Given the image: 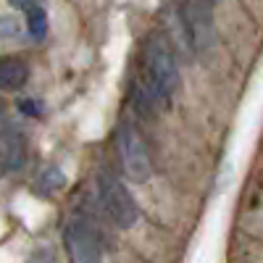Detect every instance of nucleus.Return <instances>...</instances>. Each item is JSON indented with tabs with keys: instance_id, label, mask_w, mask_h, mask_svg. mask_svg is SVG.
<instances>
[{
	"instance_id": "obj_1",
	"label": "nucleus",
	"mask_w": 263,
	"mask_h": 263,
	"mask_svg": "<svg viewBox=\"0 0 263 263\" xmlns=\"http://www.w3.org/2000/svg\"><path fill=\"white\" fill-rule=\"evenodd\" d=\"M145 79L156 90L163 105L171 103L179 90V63L171 50V42L163 34H153L145 48Z\"/></svg>"
},
{
	"instance_id": "obj_2",
	"label": "nucleus",
	"mask_w": 263,
	"mask_h": 263,
	"mask_svg": "<svg viewBox=\"0 0 263 263\" xmlns=\"http://www.w3.org/2000/svg\"><path fill=\"white\" fill-rule=\"evenodd\" d=\"M213 3L208 0H179V18L187 34V45L197 58H208L216 48V27H213Z\"/></svg>"
},
{
	"instance_id": "obj_3",
	"label": "nucleus",
	"mask_w": 263,
	"mask_h": 263,
	"mask_svg": "<svg viewBox=\"0 0 263 263\" xmlns=\"http://www.w3.org/2000/svg\"><path fill=\"white\" fill-rule=\"evenodd\" d=\"M114 140H116V156L121 161V171L126 174V179L145 182L153 171V163H150V153H147L142 132L132 121H121L116 126Z\"/></svg>"
},
{
	"instance_id": "obj_4",
	"label": "nucleus",
	"mask_w": 263,
	"mask_h": 263,
	"mask_svg": "<svg viewBox=\"0 0 263 263\" xmlns=\"http://www.w3.org/2000/svg\"><path fill=\"white\" fill-rule=\"evenodd\" d=\"M98 197L100 205L108 213V218L121 227V229H132L140 218V208L135 203V195H132L111 171H100L98 174Z\"/></svg>"
},
{
	"instance_id": "obj_5",
	"label": "nucleus",
	"mask_w": 263,
	"mask_h": 263,
	"mask_svg": "<svg viewBox=\"0 0 263 263\" xmlns=\"http://www.w3.org/2000/svg\"><path fill=\"white\" fill-rule=\"evenodd\" d=\"M63 242L71 263H103L100 239L84 213H71L63 227Z\"/></svg>"
},
{
	"instance_id": "obj_6",
	"label": "nucleus",
	"mask_w": 263,
	"mask_h": 263,
	"mask_svg": "<svg viewBox=\"0 0 263 263\" xmlns=\"http://www.w3.org/2000/svg\"><path fill=\"white\" fill-rule=\"evenodd\" d=\"M0 158H3V171L16 174L27 163V142L21 129L13 124L11 116H3V126H0Z\"/></svg>"
},
{
	"instance_id": "obj_7",
	"label": "nucleus",
	"mask_w": 263,
	"mask_h": 263,
	"mask_svg": "<svg viewBox=\"0 0 263 263\" xmlns=\"http://www.w3.org/2000/svg\"><path fill=\"white\" fill-rule=\"evenodd\" d=\"M29 79V66L27 61L21 58H3V63H0V87H3L6 92H13V90H21V87L27 84Z\"/></svg>"
},
{
	"instance_id": "obj_8",
	"label": "nucleus",
	"mask_w": 263,
	"mask_h": 263,
	"mask_svg": "<svg viewBox=\"0 0 263 263\" xmlns=\"http://www.w3.org/2000/svg\"><path fill=\"white\" fill-rule=\"evenodd\" d=\"M66 184V177H63V171L58 168V166H48L45 171L37 177V195H42V197H50V195H55L61 187Z\"/></svg>"
},
{
	"instance_id": "obj_9",
	"label": "nucleus",
	"mask_w": 263,
	"mask_h": 263,
	"mask_svg": "<svg viewBox=\"0 0 263 263\" xmlns=\"http://www.w3.org/2000/svg\"><path fill=\"white\" fill-rule=\"evenodd\" d=\"M27 29H29L32 40H37V42L45 40V34H48V13H45L42 6H34V8L27 11Z\"/></svg>"
},
{
	"instance_id": "obj_10",
	"label": "nucleus",
	"mask_w": 263,
	"mask_h": 263,
	"mask_svg": "<svg viewBox=\"0 0 263 263\" xmlns=\"http://www.w3.org/2000/svg\"><path fill=\"white\" fill-rule=\"evenodd\" d=\"M18 111L24 114V116H40L42 108H40L32 98H21V100H18Z\"/></svg>"
},
{
	"instance_id": "obj_11",
	"label": "nucleus",
	"mask_w": 263,
	"mask_h": 263,
	"mask_svg": "<svg viewBox=\"0 0 263 263\" xmlns=\"http://www.w3.org/2000/svg\"><path fill=\"white\" fill-rule=\"evenodd\" d=\"M27 263H58L55 258H53V253H48V250H37Z\"/></svg>"
},
{
	"instance_id": "obj_12",
	"label": "nucleus",
	"mask_w": 263,
	"mask_h": 263,
	"mask_svg": "<svg viewBox=\"0 0 263 263\" xmlns=\"http://www.w3.org/2000/svg\"><path fill=\"white\" fill-rule=\"evenodd\" d=\"M8 3L13 6V8H18V11H29V8H34V6H42L40 0H8Z\"/></svg>"
},
{
	"instance_id": "obj_13",
	"label": "nucleus",
	"mask_w": 263,
	"mask_h": 263,
	"mask_svg": "<svg viewBox=\"0 0 263 263\" xmlns=\"http://www.w3.org/2000/svg\"><path fill=\"white\" fill-rule=\"evenodd\" d=\"M208 3H216V0H208Z\"/></svg>"
}]
</instances>
